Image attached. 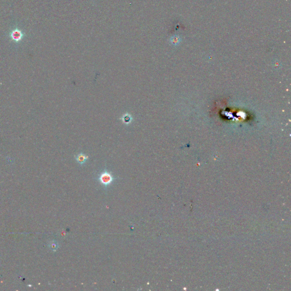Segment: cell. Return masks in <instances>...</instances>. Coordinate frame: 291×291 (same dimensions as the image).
I'll return each mask as SVG.
<instances>
[{
	"label": "cell",
	"mask_w": 291,
	"mask_h": 291,
	"mask_svg": "<svg viewBox=\"0 0 291 291\" xmlns=\"http://www.w3.org/2000/svg\"><path fill=\"white\" fill-rule=\"evenodd\" d=\"M51 247H52V249L56 250V249H58V245L56 243H52V245H51Z\"/></svg>",
	"instance_id": "cell-5"
},
{
	"label": "cell",
	"mask_w": 291,
	"mask_h": 291,
	"mask_svg": "<svg viewBox=\"0 0 291 291\" xmlns=\"http://www.w3.org/2000/svg\"><path fill=\"white\" fill-rule=\"evenodd\" d=\"M75 159H76L77 162L80 164V165H84L85 164V163L88 161L89 159V157L86 155L85 154L80 152L78 154H77L75 156Z\"/></svg>",
	"instance_id": "cell-2"
},
{
	"label": "cell",
	"mask_w": 291,
	"mask_h": 291,
	"mask_svg": "<svg viewBox=\"0 0 291 291\" xmlns=\"http://www.w3.org/2000/svg\"><path fill=\"white\" fill-rule=\"evenodd\" d=\"M170 42L172 45H179V43L180 42V38L179 36H172L171 38Z\"/></svg>",
	"instance_id": "cell-4"
},
{
	"label": "cell",
	"mask_w": 291,
	"mask_h": 291,
	"mask_svg": "<svg viewBox=\"0 0 291 291\" xmlns=\"http://www.w3.org/2000/svg\"><path fill=\"white\" fill-rule=\"evenodd\" d=\"M115 180H116V179L114 178L112 174H110L107 170H105L103 172L99 177V181L106 188L109 186Z\"/></svg>",
	"instance_id": "cell-1"
},
{
	"label": "cell",
	"mask_w": 291,
	"mask_h": 291,
	"mask_svg": "<svg viewBox=\"0 0 291 291\" xmlns=\"http://www.w3.org/2000/svg\"><path fill=\"white\" fill-rule=\"evenodd\" d=\"M121 120L122 122H123V124H124L125 125H129L133 122V117L131 116V115L130 114L128 113H126L122 116L121 117Z\"/></svg>",
	"instance_id": "cell-3"
}]
</instances>
